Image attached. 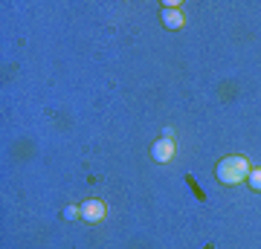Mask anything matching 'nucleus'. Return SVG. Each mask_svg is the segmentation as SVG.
<instances>
[{
	"label": "nucleus",
	"mask_w": 261,
	"mask_h": 249,
	"mask_svg": "<svg viewBox=\"0 0 261 249\" xmlns=\"http://www.w3.org/2000/svg\"><path fill=\"white\" fill-rule=\"evenodd\" d=\"M215 174L224 185H238V183H247V177H250V162L244 154H229L218 162L215 168Z\"/></svg>",
	"instance_id": "1"
},
{
	"label": "nucleus",
	"mask_w": 261,
	"mask_h": 249,
	"mask_svg": "<svg viewBox=\"0 0 261 249\" xmlns=\"http://www.w3.org/2000/svg\"><path fill=\"white\" fill-rule=\"evenodd\" d=\"M64 217H67V220H75V217H82V209H75V206H67V209H64Z\"/></svg>",
	"instance_id": "6"
},
{
	"label": "nucleus",
	"mask_w": 261,
	"mask_h": 249,
	"mask_svg": "<svg viewBox=\"0 0 261 249\" xmlns=\"http://www.w3.org/2000/svg\"><path fill=\"white\" fill-rule=\"evenodd\" d=\"M174 154H177L174 136H163V139H157V142L151 145V157H154V162H171Z\"/></svg>",
	"instance_id": "3"
},
{
	"label": "nucleus",
	"mask_w": 261,
	"mask_h": 249,
	"mask_svg": "<svg viewBox=\"0 0 261 249\" xmlns=\"http://www.w3.org/2000/svg\"><path fill=\"white\" fill-rule=\"evenodd\" d=\"M79 209H82V220H87V223H102L105 217H108V206H105V200H99V197L84 200Z\"/></svg>",
	"instance_id": "2"
},
{
	"label": "nucleus",
	"mask_w": 261,
	"mask_h": 249,
	"mask_svg": "<svg viewBox=\"0 0 261 249\" xmlns=\"http://www.w3.org/2000/svg\"><path fill=\"white\" fill-rule=\"evenodd\" d=\"M163 26L166 29H180L183 26V12H180L174 3H166V6H163Z\"/></svg>",
	"instance_id": "4"
},
{
	"label": "nucleus",
	"mask_w": 261,
	"mask_h": 249,
	"mask_svg": "<svg viewBox=\"0 0 261 249\" xmlns=\"http://www.w3.org/2000/svg\"><path fill=\"white\" fill-rule=\"evenodd\" d=\"M247 185L252 191H261V168H250V177H247Z\"/></svg>",
	"instance_id": "5"
}]
</instances>
